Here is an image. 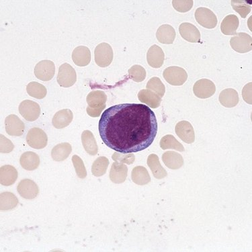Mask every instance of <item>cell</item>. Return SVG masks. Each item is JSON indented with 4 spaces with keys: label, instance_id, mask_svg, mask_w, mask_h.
Segmentation results:
<instances>
[{
    "label": "cell",
    "instance_id": "obj_1",
    "mask_svg": "<svg viewBox=\"0 0 252 252\" xmlns=\"http://www.w3.org/2000/svg\"><path fill=\"white\" fill-rule=\"evenodd\" d=\"M98 129L108 148L128 154L148 148L157 135L158 125L155 113L147 105L122 104L105 110Z\"/></svg>",
    "mask_w": 252,
    "mask_h": 252
},
{
    "label": "cell",
    "instance_id": "obj_2",
    "mask_svg": "<svg viewBox=\"0 0 252 252\" xmlns=\"http://www.w3.org/2000/svg\"><path fill=\"white\" fill-rule=\"evenodd\" d=\"M114 53L113 48L109 44L102 43L95 47L94 59L95 63L99 67H106L113 62Z\"/></svg>",
    "mask_w": 252,
    "mask_h": 252
},
{
    "label": "cell",
    "instance_id": "obj_3",
    "mask_svg": "<svg viewBox=\"0 0 252 252\" xmlns=\"http://www.w3.org/2000/svg\"><path fill=\"white\" fill-rule=\"evenodd\" d=\"M163 76L170 85L176 86H183L188 79L186 70L177 66L166 68L163 71Z\"/></svg>",
    "mask_w": 252,
    "mask_h": 252
},
{
    "label": "cell",
    "instance_id": "obj_4",
    "mask_svg": "<svg viewBox=\"0 0 252 252\" xmlns=\"http://www.w3.org/2000/svg\"><path fill=\"white\" fill-rule=\"evenodd\" d=\"M26 140L29 146L36 150L45 148L48 143L47 134L41 128L38 127L32 128L29 130Z\"/></svg>",
    "mask_w": 252,
    "mask_h": 252
},
{
    "label": "cell",
    "instance_id": "obj_5",
    "mask_svg": "<svg viewBox=\"0 0 252 252\" xmlns=\"http://www.w3.org/2000/svg\"><path fill=\"white\" fill-rule=\"evenodd\" d=\"M77 80V74L72 66L64 63L59 68L58 82L60 86L69 88L74 85Z\"/></svg>",
    "mask_w": 252,
    "mask_h": 252
},
{
    "label": "cell",
    "instance_id": "obj_6",
    "mask_svg": "<svg viewBox=\"0 0 252 252\" xmlns=\"http://www.w3.org/2000/svg\"><path fill=\"white\" fill-rule=\"evenodd\" d=\"M252 38L245 32L236 33L230 40V45L237 53H245L252 51Z\"/></svg>",
    "mask_w": 252,
    "mask_h": 252
},
{
    "label": "cell",
    "instance_id": "obj_7",
    "mask_svg": "<svg viewBox=\"0 0 252 252\" xmlns=\"http://www.w3.org/2000/svg\"><path fill=\"white\" fill-rule=\"evenodd\" d=\"M19 113L24 119L33 122L38 119L40 115V107L38 103L32 100H25L19 105Z\"/></svg>",
    "mask_w": 252,
    "mask_h": 252
},
{
    "label": "cell",
    "instance_id": "obj_8",
    "mask_svg": "<svg viewBox=\"0 0 252 252\" xmlns=\"http://www.w3.org/2000/svg\"><path fill=\"white\" fill-rule=\"evenodd\" d=\"M194 16L196 22L206 29H214L218 25L217 16L209 8H198L195 12Z\"/></svg>",
    "mask_w": 252,
    "mask_h": 252
},
{
    "label": "cell",
    "instance_id": "obj_9",
    "mask_svg": "<svg viewBox=\"0 0 252 252\" xmlns=\"http://www.w3.org/2000/svg\"><path fill=\"white\" fill-rule=\"evenodd\" d=\"M34 72L38 80L43 82L52 80L55 73L54 63L50 60L41 61L35 66Z\"/></svg>",
    "mask_w": 252,
    "mask_h": 252
},
{
    "label": "cell",
    "instance_id": "obj_10",
    "mask_svg": "<svg viewBox=\"0 0 252 252\" xmlns=\"http://www.w3.org/2000/svg\"><path fill=\"white\" fill-rule=\"evenodd\" d=\"M216 91V86L212 81L201 79L195 83L193 92L196 97L205 99L212 96Z\"/></svg>",
    "mask_w": 252,
    "mask_h": 252
},
{
    "label": "cell",
    "instance_id": "obj_11",
    "mask_svg": "<svg viewBox=\"0 0 252 252\" xmlns=\"http://www.w3.org/2000/svg\"><path fill=\"white\" fill-rule=\"evenodd\" d=\"M5 128L9 135L20 137L25 132V125L18 116L10 115L5 118Z\"/></svg>",
    "mask_w": 252,
    "mask_h": 252
},
{
    "label": "cell",
    "instance_id": "obj_12",
    "mask_svg": "<svg viewBox=\"0 0 252 252\" xmlns=\"http://www.w3.org/2000/svg\"><path fill=\"white\" fill-rule=\"evenodd\" d=\"M18 192L25 199H33L38 196L39 189L32 180L25 179L21 180L17 187Z\"/></svg>",
    "mask_w": 252,
    "mask_h": 252
},
{
    "label": "cell",
    "instance_id": "obj_13",
    "mask_svg": "<svg viewBox=\"0 0 252 252\" xmlns=\"http://www.w3.org/2000/svg\"><path fill=\"white\" fill-rule=\"evenodd\" d=\"M165 60V54L162 49L157 45H154L150 48L147 53V60L151 67H161Z\"/></svg>",
    "mask_w": 252,
    "mask_h": 252
},
{
    "label": "cell",
    "instance_id": "obj_14",
    "mask_svg": "<svg viewBox=\"0 0 252 252\" xmlns=\"http://www.w3.org/2000/svg\"><path fill=\"white\" fill-rule=\"evenodd\" d=\"M179 32L184 39L190 43H199L200 32L197 28L189 23L181 24L179 27Z\"/></svg>",
    "mask_w": 252,
    "mask_h": 252
},
{
    "label": "cell",
    "instance_id": "obj_15",
    "mask_svg": "<svg viewBox=\"0 0 252 252\" xmlns=\"http://www.w3.org/2000/svg\"><path fill=\"white\" fill-rule=\"evenodd\" d=\"M72 60L75 65L80 67L88 65L91 62V52L89 48L85 46H79L72 53Z\"/></svg>",
    "mask_w": 252,
    "mask_h": 252
},
{
    "label": "cell",
    "instance_id": "obj_16",
    "mask_svg": "<svg viewBox=\"0 0 252 252\" xmlns=\"http://www.w3.org/2000/svg\"><path fill=\"white\" fill-rule=\"evenodd\" d=\"M18 178V172L12 165H5L0 168V183L5 187L14 185Z\"/></svg>",
    "mask_w": 252,
    "mask_h": 252
},
{
    "label": "cell",
    "instance_id": "obj_17",
    "mask_svg": "<svg viewBox=\"0 0 252 252\" xmlns=\"http://www.w3.org/2000/svg\"><path fill=\"white\" fill-rule=\"evenodd\" d=\"M73 115L72 111L69 109L60 110L55 113L53 118L52 123L55 128L61 129L67 127L72 122Z\"/></svg>",
    "mask_w": 252,
    "mask_h": 252
},
{
    "label": "cell",
    "instance_id": "obj_18",
    "mask_svg": "<svg viewBox=\"0 0 252 252\" xmlns=\"http://www.w3.org/2000/svg\"><path fill=\"white\" fill-rule=\"evenodd\" d=\"M176 36V31L172 26L169 25L161 26L156 32V37H157L158 41L162 44H167V45L174 43Z\"/></svg>",
    "mask_w": 252,
    "mask_h": 252
},
{
    "label": "cell",
    "instance_id": "obj_19",
    "mask_svg": "<svg viewBox=\"0 0 252 252\" xmlns=\"http://www.w3.org/2000/svg\"><path fill=\"white\" fill-rule=\"evenodd\" d=\"M20 163L24 169L28 171L36 170L39 166V156L36 153L27 152L24 153L20 159Z\"/></svg>",
    "mask_w": 252,
    "mask_h": 252
},
{
    "label": "cell",
    "instance_id": "obj_20",
    "mask_svg": "<svg viewBox=\"0 0 252 252\" xmlns=\"http://www.w3.org/2000/svg\"><path fill=\"white\" fill-rule=\"evenodd\" d=\"M240 21L238 18L234 14H230L226 16L222 20L220 25V30L222 34L225 35H235L238 29Z\"/></svg>",
    "mask_w": 252,
    "mask_h": 252
},
{
    "label": "cell",
    "instance_id": "obj_21",
    "mask_svg": "<svg viewBox=\"0 0 252 252\" xmlns=\"http://www.w3.org/2000/svg\"><path fill=\"white\" fill-rule=\"evenodd\" d=\"M138 97L141 102L145 103L151 108H156L161 103V97L150 90H142L138 94Z\"/></svg>",
    "mask_w": 252,
    "mask_h": 252
},
{
    "label": "cell",
    "instance_id": "obj_22",
    "mask_svg": "<svg viewBox=\"0 0 252 252\" xmlns=\"http://www.w3.org/2000/svg\"><path fill=\"white\" fill-rule=\"evenodd\" d=\"M107 95L103 91L94 90L87 95L86 101L90 108H100L106 106Z\"/></svg>",
    "mask_w": 252,
    "mask_h": 252
},
{
    "label": "cell",
    "instance_id": "obj_23",
    "mask_svg": "<svg viewBox=\"0 0 252 252\" xmlns=\"http://www.w3.org/2000/svg\"><path fill=\"white\" fill-rule=\"evenodd\" d=\"M82 142L86 152L89 155H96L98 149L93 132L88 130H84L82 134Z\"/></svg>",
    "mask_w": 252,
    "mask_h": 252
},
{
    "label": "cell",
    "instance_id": "obj_24",
    "mask_svg": "<svg viewBox=\"0 0 252 252\" xmlns=\"http://www.w3.org/2000/svg\"><path fill=\"white\" fill-rule=\"evenodd\" d=\"M176 133L184 141L192 143L194 140V130L192 125L187 121L178 123L176 128Z\"/></svg>",
    "mask_w": 252,
    "mask_h": 252
},
{
    "label": "cell",
    "instance_id": "obj_25",
    "mask_svg": "<svg viewBox=\"0 0 252 252\" xmlns=\"http://www.w3.org/2000/svg\"><path fill=\"white\" fill-rule=\"evenodd\" d=\"M72 151L71 145L68 143L57 145L51 151V157L56 161H63L69 157Z\"/></svg>",
    "mask_w": 252,
    "mask_h": 252
},
{
    "label": "cell",
    "instance_id": "obj_26",
    "mask_svg": "<svg viewBox=\"0 0 252 252\" xmlns=\"http://www.w3.org/2000/svg\"><path fill=\"white\" fill-rule=\"evenodd\" d=\"M220 103L225 107H233L239 102V95L236 90L228 88L222 90L220 95Z\"/></svg>",
    "mask_w": 252,
    "mask_h": 252
},
{
    "label": "cell",
    "instance_id": "obj_27",
    "mask_svg": "<svg viewBox=\"0 0 252 252\" xmlns=\"http://www.w3.org/2000/svg\"><path fill=\"white\" fill-rule=\"evenodd\" d=\"M18 200L15 195L12 192L1 193L0 197V209L1 211H8L14 209L18 205Z\"/></svg>",
    "mask_w": 252,
    "mask_h": 252
},
{
    "label": "cell",
    "instance_id": "obj_28",
    "mask_svg": "<svg viewBox=\"0 0 252 252\" xmlns=\"http://www.w3.org/2000/svg\"><path fill=\"white\" fill-rule=\"evenodd\" d=\"M110 174V177L114 183H123L127 176V167L125 165H119L115 163L112 167Z\"/></svg>",
    "mask_w": 252,
    "mask_h": 252
},
{
    "label": "cell",
    "instance_id": "obj_29",
    "mask_svg": "<svg viewBox=\"0 0 252 252\" xmlns=\"http://www.w3.org/2000/svg\"><path fill=\"white\" fill-rule=\"evenodd\" d=\"M27 91L31 96L37 99H43L47 94V90L43 84L36 82L29 83L27 86Z\"/></svg>",
    "mask_w": 252,
    "mask_h": 252
},
{
    "label": "cell",
    "instance_id": "obj_30",
    "mask_svg": "<svg viewBox=\"0 0 252 252\" xmlns=\"http://www.w3.org/2000/svg\"><path fill=\"white\" fill-rule=\"evenodd\" d=\"M108 163H109V161L107 158L105 157L97 158L92 167V172L94 176H96V177L103 176L106 172Z\"/></svg>",
    "mask_w": 252,
    "mask_h": 252
},
{
    "label": "cell",
    "instance_id": "obj_31",
    "mask_svg": "<svg viewBox=\"0 0 252 252\" xmlns=\"http://www.w3.org/2000/svg\"><path fill=\"white\" fill-rule=\"evenodd\" d=\"M231 5L233 10L239 13L242 18H246L252 11V5L247 1L232 0Z\"/></svg>",
    "mask_w": 252,
    "mask_h": 252
},
{
    "label": "cell",
    "instance_id": "obj_32",
    "mask_svg": "<svg viewBox=\"0 0 252 252\" xmlns=\"http://www.w3.org/2000/svg\"><path fill=\"white\" fill-rule=\"evenodd\" d=\"M132 179L134 183L139 185H145L150 182V176L145 167H137L132 172Z\"/></svg>",
    "mask_w": 252,
    "mask_h": 252
},
{
    "label": "cell",
    "instance_id": "obj_33",
    "mask_svg": "<svg viewBox=\"0 0 252 252\" xmlns=\"http://www.w3.org/2000/svg\"><path fill=\"white\" fill-rule=\"evenodd\" d=\"M147 89L152 90L157 94L160 97H162L165 94V87L161 80L158 77H154L148 81L146 86Z\"/></svg>",
    "mask_w": 252,
    "mask_h": 252
},
{
    "label": "cell",
    "instance_id": "obj_34",
    "mask_svg": "<svg viewBox=\"0 0 252 252\" xmlns=\"http://www.w3.org/2000/svg\"><path fill=\"white\" fill-rule=\"evenodd\" d=\"M128 77L135 82H141L146 78V71L142 66L135 65L132 66L128 71Z\"/></svg>",
    "mask_w": 252,
    "mask_h": 252
},
{
    "label": "cell",
    "instance_id": "obj_35",
    "mask_svg": "<svg viewBox=\"0 0 252 252\" xmlns=\"http://www.w3.org/2000/svg\"><path fill=\"white\" fill-rule=\"evenodd\" d=\"M72 162L78 177L81 179H84L87 176V171L84 161L79 156L75 155L72 157Z\"/></svg>",
    "mask_w": 252,
    "mask_h": 252
},
{
    "label": "cell",
    "instance_id": "obj_36",
    "mask_svg": "<svg viewBox=\"0 0 252 252\" xmlns=\"http://www.w3.org/2000/svg\"><path fill=\"white\" fill-rule=\"evenodd\" d=\"M161 147L163 150L172 148L184 151L183 145H180L172 135H166L163 137L161 141Z\"/></svg>",
    "mask_w": 252,
    "mask_h": 252
},
{
    "label": "cell",
    "instance_id": "obj_37",
    "mask_svg": "<svg viewBox=\"0 0 252 252\" xmlns=\"http://www.w3.org/2000/svg\"><path fill=\"white\" fill-rule=\"evenodd\" d=\"M193 3L194 1L192 0H189V1H177V0H174L172 1L173 7L175 10H177L178 12L185 13L189 12L193 6Z\"/></svg>",
    "mask_w": 252,
    "mask_h": 252
},
{
    "label": "cell",
    "instance_id": "obj_38",
    "mask_svg": "<svg viewBox=\"0 0 252 252\" xmlns=\"http://www.w3.org/2000/svg\"><path fill=\"white\" fill-rule=\"evenodd\" d=\"M14 148L10 140L6 139L4 136L1 135V153H9L12 152Z\"/></svg>",
    "mask_w": 252,
    "mask_h": 252
},
{
    "label": "cell",
    "instance_id": "obj_39",
    "mask_svg": "<svg viewBox=\"0 0 252 252\" xmlns=\"http://www.w3.org/2000/svg\"><path fill=\"white\" fill-rule=\"evenodd\" d=\"M106 106H103L100 108H90L88 106L86 108V111H87L88 115L90 116L91 117H100V114L102 113L103 110H104Z\"/></svg>",
    "mask_w": 252,
    "mask_h": 252
},
{
    "label": "cell",
    "instance_id": "obj_40",
    "mask_svg": "<svg viewBox=\"0 0 252 252\" xmlns=\"http://www.w3.org/2000/svg\"><path fill=\"white\" fill-rule=\"evenodd\" d=\"M251 94H252V83H249L244 88L243 90V97H244V100H246L248 102V99H249L250 102L251 103Z\"/></svg>",
    "mask_w": 252,
    "mask_h": 252
}]
</instances>
